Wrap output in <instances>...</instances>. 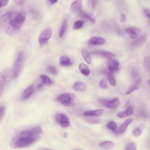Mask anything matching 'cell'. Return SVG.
<instances>
[{
    "label": "cell",
    "instance_id": "20",
    "mask_svg": "<svg viewBox=\"0 0 150 150\" xmlns=\"http://www.w3.org/2000/svg\"><path fill=\"white\" fill-rule=\"evenodd\" d=\"M142 83V80L141 79L138 80L126 93V94H130L134 91L138 89Z\"/></svg>",
    "mask_w": 150,
    "mask_h": 150
},
{
    "label": "cell",
    "instance_id": "40",
    "mask_svg": "<svg viewBox=\"0 0 150 150\" xmlns=\"http://www.w3.org/2000/svg\"><path fill=\"white\" fill-rule=\"evenodd\" d=\"M126 20V17L125 15L123 13L121 14L120 21L122 22H124Z\"/></svg>",
    "mask_w": 150,
    "mask_h": 150
},
{
    "label": "cell",
    "instance_id": "25",
    "mask_svg": "<svg viewBox=\"0 0 150 150\" xmlns=\"http://www.w3.org/2000/svg\"><path fill=\"white\" fill-rule=\"evenodd\" d=\"M82 54L83 58L87 63L89 64H91L92 62L91 58L87 50L83 49L82 50Z\"/></svg>",
    "mask_w": 150,
    "mask_h": 150
},
{
    "label": "cell",
    "instance_id": "42",
    "mask_svg": "<svg viewBox=\"0 0 150 150\" xmlns=\"http://www.w3.org/2000/svg\"><path fill=\"white\" fill-rule=\"evenodd\" d=\"M91 2V4L93 8H94L97 3V1L96 0H93L90 1Z\"/></svg>",
    "mask_w": 150,
    "mask_h": 150
},
{
    "label": "cell",
    "instance_id": "22",
    "mask_svg": "<svg viewBox=\"0 0 150 150\" xmlns=\"http://www.w3.org/2000/svg\"><path fill=\"white\" fill-rule=\"evenodd\" d=\"M60 64L64 66H69L72 64L69 58L66 56H63L60 57L59 59Z\"/></svg>",
    "mask_w": 150,
    "mask_h": 150
},
{
    "label": "cell",
    "instance_id": "7",
    "mask_svg": "<svg viewBox=\"0 0 150 150\" xmlns=\"http://www.w3.org/2000/svg\"><path fill=\"white\" fill-rule=\"evenodd\" d=\"M125 31L132 39H135L141 32L140 29L134 27H131L125 29Z\"/></svg>",
    "mask_w": 150,
    "mask_h": 150
},
{
    "label": "cell",
    "instance_id": "41",
    "mask_svg": "<svg viewBox=\"0 0 150 150\" xmlns=\"http://www.w3.org/2000/svg\"><path fill=\"white\" fill-rule=\"evenodd\" d=\"M57 1V0H48L47 3L48 4L52 5L55 3Z\"/></svg>",
    "mask_w": 150,
    "mask_h": 150
},
{
    "label": "cell",
    "instance_id": "29",
    "mask_svg": "<svg viewBox=\"0 0 150 150\" xmlns=\"http://www.w3.org/2000/svg\"><path fill=\"white\" fill-rule=\"evenodd\" d=\"M144 66L146 70L150 71V56L146 57L144 61Z\"/></svg>",
    "mask_w": 150,
    "mask_h": 150
},
{
    "label": "cell",
    "instance_id": "33",
    "mask_svg": "<svg viewBox=\"0 0 150 150\" xmlns=\"http://www.w3.org/2000/svg\"><path fill=\"white\" fill-rule=\"evenodd\" d=\"M47 71L51 74L55 75L57 74V71L56 67L53 66H50L47 68Z\"/></svg>",
    "mask_w": 150,
    "mask_h": 150
},
{
    "label": "cell",
    "instance_id": "19",
    "mask_svg": "<svg viewBox=\"0 0 150 150\" xmlns=\"http://www.w3.org/2000/svg\"><path fill=\"white\" fill-rule=\"evenodd\" d=\"M6 73L3 71L1 73L0 76V93L1 96L3 92L4 86L6 81Z\"/></svg>",
    "mask_w": 150,
    "mask_h": 150
},
{
    "label": "cell",
    "instance_id": "34",
    "mask_svg": "<svg viewBox=\"0 0 150 150\" xmlns=\"http://www.w3.org/2000/svg\"><path fill=\"white\" fill-rule=\"evenodd\" d=\"M125 150H137L135 144L133 142H129L127 145Z\"/></svg>",
    "mask_w": 150,
    "mask_h": 150
},
{
    "label": "cell",
    "instance_id": "10",
    "mask_svg": "<svg viewBox=\"0 0 150 150\" xmlns=\"http://www.w3.org/2000/svg\"><path fill=\"white\" fill-rule=\"evenodd\" d=\"M147 36L146 34H144L131 44L132 46L134 47H139L142 45L146 41Z\"/></svg>",
    "mask_w": 150,
    "mask_h": 150
},
{
    "label": "cell",
    "instance_id": "30",
    "mask_svg": "<svg viewBox=\"0 0 150 150\" xmlns=\"http://www.w3.org/2000/svg\"><path fill=\"white\" fill-rule=\"evenodd\" d=\"M84 21H83L78 20L74 23L72 28L74 30L78 29L82 27Z\"/></svg>",
    "mask_w": 150,
    "mask_h": 150
},
{
    "label": "cell",
    "instance_id": "11",
    "mask_svg": "<svg viewBox=\"0 0 150 150\" xmlns=\"http://www.w3.org/2000/svg\"><path fill=\"white\" fill-rule=\"evenodd\" d=\"M91 53L93 54L100 56L108 59H112L115 57V55L112 53L106 51H96Z\"/></svg>",
    "mask_w": 150,
    "mask_h": 150
},
{
    "label": "cell",
    "instance_id": "27",
    "mask_svg": "<svg viewBox=\"0 0 150 150\" xmlns=\"http://www.w3.org/2000/svg\"><path fill=\"white\" fill-rule=\"evenodd\" d=\"M108 79L111 85L114 86L116 84V82L112 73L109 70L106 72Z\"/></svg>",
    "mask_w": 150,
    "mask_h": 150
},
{
    "label": "cell",
    "instance_id": "4",
    "mask_svg": "<svg viewBox=\"0 0 150 150\" xmlns=\"http://www.w3.org/2000/svg\"><path fill=\"white\" fill-rule=\"evenodd\" d=\"M52 30L50 28L43 30L40 33L38 38V41L40 45L46 43L51 37Z\"/></svg>",
    "mask_w": 150,
    "mask_h": 150
},
{
    "label": "cell",
    "instance_id": "1",
    "mask_svg": "<svg viewBox=\"0 0 150 150\" xmlns=\"http://www.w3.org/2000/svg\"><path fill=\"white\" fill-rule=\"evenodd\" d=\"M42 132L40 126L23 131L11 139L10 145L14 148H21L30 146L36 141Z\"/></svg>",
    "mask_w": 150,
    "mask_h": 150
},
{
    "label": "cell",
    "instance_id": "16",
    "mask_svg": "<svg viewBox=\"0 0 150 150\" xmlns=\"http://www.w3.org/2000/svg\"><path fill=\"white\" fill-rule=\"evenodd\" d=\"M104 110L102 109L91 110L85 112L83 115L86 116H101L104 112Z\"/></svg>",
    "mask_w": 150,
    "mask_h": 150
},
{
    "label": "cell",
    "instance_id": "44",
    "mask_svg": "<svg viewBox=\"0 0 150 150\" xmlns=\"http://www.w3.org/2000/svg\"><path fill=\"white\" fill-rule=\"evenodd\" d=\"M149 84L150 86V78L149 80Z\"/></svg>",
    "mask_w": 150,
    "mask_h": 150
},
{
    "label": "cell",
    "instance_id": "8",
    "mask_svg": "<svg viewBox=\"0 0 150 150\" xmlns=\"http://www.w3.org/2000/svg\"><path fill=\"white\" fill-rule=\"evenodd\" d=\"M108 66L109 70L112 73L117 71L119 69L120 63L115 59H110L108 62Z\"/></svg>",
    "mask_w": 150,
    "mask_h": 150
},
{
    "label": "cell",
    "instance_id": "13",
    "mask_svg": "<svg viewBox=\"0 0 150 150\" xmlns=\"http://www.w3.org/2000/svg\"><path fill=\"white\" fill-rule=\"evenodd\" d=\"M72 88L75 91L83 92L86 90V86L84 82L81 81H78L73 84Z\"/></svg>",
    "mask_w": 150,
    "mask_h": 150
},
{
    "label": "cell",
    "instance_id": "23",
    "mask_svg": "<svg viewBox=\"0 0 150 150\" xmlns=\"http://www.w3.org/2000/svg\"><path fill=\"white\" fill-rule=\"evenodd\" d=\"M67 19H65L63 21L60 30L59 36L62 38L64 35L67 28Z\"/></svg>",
    "mask_w": 150,
    "mask_h": 150
},
{
    "label": "cell",
    "instance_id": "37",
    "mask_svg": "<svg viewBox=\"0 0 150 150\" xmlns=\"http://www.w3.org/2000/svg\"><path fill=\"white\" fill-rule=\"evenodd\" d=\"M8 0H1L0 1V7H3L6 6L8 2Z\"/></svg>",
    "mask_w": 150,
    "mask_h": 150
},
{
    "label": "cell",
    "instance_id": "43",
    "mask_svg": "<svg viewBox=\"0 0 150 150\" xmlns=\"http://www.w3.org/2000/svg\"><path fill=\"white\" fill-rule=\"evenodd\" d=\"M43 84H44L42 82L37 86V88L38 89H40L42 87Z\"/></svg>",
    "mask_w": 150,
    "mask_h": 150
},
{
    "label": "cell",
    "instance_id": "36",
    "mask_svg": "<svg viewBox=\"0 0 150 150\" xmlns=\"http://www.w3.org/2000/svg\"><path fill=\"white\" fill-rule=\"evenodd\" d=\"M5 110V108L4 106H1L0 107V116L1 120V119L2 117H3L4 115Z\"/></svg>",
    "mask_w": 150,
    "mask_h": 150
},
{
    "label": "cell",
    "instance_id": "35",
    "mask_svg": "<svg viewBox=\"0 0 150 150\" xmlns=\"http://www.w3.org/2000/svg\"><path fill=\"white\" fill-rule=\"evenodd\" d=\"M99 86L102 88L104 89L107 88L108 84L105 78H103L101 79L99 83Z\"/></svg>",
    "mask_w": 150,
    "mask_h": 150
},
{
    "label": "cell",
    "instance_id": "17",
    "mask_svg": "<svg viewBox=\"0 0 150 150\" xmlns=\"http://www.w3.org/2000/svg\"><path fill=\"white\" fill-rule=\"evenodd\" d=\"M82 1L76 0L74 1L71 4L70 10L71 12L74 13L80 11L82 5Z\"/></svg>",
    "mask_w": 150,
    "mask_h": 150
},
{
    "label": "cell",
    "instance_id": "18",
    "mask_svg": "<svg viewBox=\"0 0 150 150\" xmlns=\"http://www.w3.org/2000/svg\"><path fill=\"white\" fill-rule=\"evenodd\" d=\"M114 142L111 141H105L100 142L99 146L102 148L106 150L112 149L115 146Z\"/></svg>",
    "mask_w": 150,
    "mask_h": 150
},
{
    "label": "cell",
    "instance_id": "45",
    "mask_svg": "<svg viewBox=\"0 0 150 150\" xmlns=\"http://www.w3.org/2000/svg\"><path fill=\"white\" fill-rule=\"evenodd\" d=\"M51 150L50 149H44V150Z\"/></svg>",
    "mask_w": 150,
    "mask_h": 150
},
{
    "label": "cell",
    "instance_id": "32",
    "mask_svg": "<svg viewBox=\"0 0 150 150\" xmlns=\"http://www.w3.org/2000/svg\"><path fill=\"white\" fill-rule=\"evenodd\" d=\"M87 121L92 124H98L100 122V120L99 119L96 117H91L87 118Z\"/></svg>",
    "mask_w": 150,
    "mask_h": 150
},
{
    "label": "cell",
    "instance_id": "15",
    "mask_svg": "<svg viewBox=\"0 0 150 150\" xmlns=\"http://www.w3.org/2000/svg\"><path fill=\"white\" fill-rule=\"evenodd\" d=\"M133 121V119L132 118H129L124 122L119 127L118 133L119 134H121L125 132L126 130L129 125Z\"/></svg>",
    "mask_w": 150,
    "mask_h": 150
},
{
    "label": "cell",
    "instance_id": "26",
    "mask_svg": "<svg viewBox=\"0 0 150 150\" xmlns=\"http://www.w3.org/2000/svg\"><path fill=\"white\" fill-rule=\"evenodd\" d=\"M79 12L80 15L83 17L86 18L92 23H95V20L94 18L89 14L82 11L80 10Z\"/></svg>",
    "mask_w": 150,
    "mask_h": 150
},
{
    "label": "cell",
    "instance_id": "14",
    "mask_svg": "<svg viewBox=\"0 0 150 150\" xmlns=\"http://www.w3.org/2000/svg\"><path fill=\"white\" fill-rule=\"evenodd\" d=\"M133 112V108L132 106H129L125 110L118 113L117 116L120 118H125L130 116Z\"/></svg>",
    "mask_w": 150,
    "mask_h": 150
},
{
    "label": "cell",
    "instance_id": "3",
    "mask_svg": "<svg viewBox=\"0 0 150 150\" xmlns=\"http://www.w3.org/2000/svg\"><path fill=\"white\" fill-rule=\"evenodd\" d=\"M75 95L72 93H62L56 98V100L62 105L67 106H74L73 102L75 98Z\"/></svg>",
    "mask_w": 150,
    "mask_h": 150
},
{
    "label": "cell",
    "instance_id": "21",
    "mask_svg": "<svg viewBox=\"0 0 150 150\" xmlns=\"http://www.w3.org/2000/svg\"><path fill=\"white\" fill-rule=\"evenodd\" d=\"M79 69L80 72L85 76H88L90 73V70L88 66L86 64L82 63L79 65Z\"/></svg>",
    "mask_w": 150,
    "mask_h": 150
},
{
    "label": "cell",
    "instance_id": "39",
    "mask_svg": "<svg viewBox=\"0 0 150 150\" xmlns=\"http://www.w3.org/2000/svg\"><path fill=\"white\" fill-rule=\"evenodd\" d=\"M144 11L146 16L150 19V10L148 8H145Z\"/></svg>",
    "mask_w": 150,
    "mask_h": 150
},
{
    "label": "cell",
    "instance_id": "6",
    "mask_svg": "<svg viewBox=\"0 0 150 150\" xmlns=\"http://www.w3.org/2000/svg\"><path fill=\"white\" fill-rule=\"evenodd\" d=\"M55 119L57 122L62 127H66L70 125V122L68 117L63 114H57L55 115Z\"/></svg>",
    "mask_w": 150,
    "mask_h": 150
},
{
    "label": "cell",
    "instance_id": "9",
    "mask_svg": "<svg viewBox=\"0 0 150 150\" xmlns=\"http://www.w3.org/2000/svg\"><path fill=\"white\" fill-rule=\"evenodd\" d=\"M105 40L100 37L94 36L91 38L89 40L88 44L90 45H100L105 44Z\"/></svg>",
    "mask_w": 150,
    "mask_h": 150
},
{
    "label": "cell",
    "instance_id": "5",
    "mask_svg": "<svg viewBox=\"0 0 150 150\" xmlns=\"http://www.w3.org/2000/svg\"><path fill=\"white\" fill-rule=\"evenodd\" d=\"M101 104L103 106L108 108H114L119 106L120 105V100L117 97L113 98L111 100L106 99H101L100 100Z\"/></svg>",
    "mask_w": 150,
    "mask_h": 150
},
{
    "label": "cell",
    "instance_id": "28",
    "mask_svg": "<svg viewBox=\"0 0 150 150\" xmlns=\"http://www.w3.org/2000/svg\"><path fill=\"white\" fill-rule=\"evenodd\" d=\"M106 127L114 133H115L117 131V124L115 122L113 121H110L106 125Z\"/></svg>",
    "mask_w": 150,
    "mask_h": 150
},
{
    "label": "cell",
    "instance_id": "38",
    "mask_svg": "<svg viewBox=\"0 0 150 150\" xmlns=\"http://www.w3.org/2000/svg\"><path fill=\"white\" fill-rule=\"evenodd\" d=\"M25 1L24 0H16L14 1L16 4L19 5H22L24 3Z\"/></svg>",
    "mask_w": 150,
    "mask_h": 150
},
{
    "label": "cell",
    "instance_id": "2",
    "mask_svg": "<svg viewBox=\"0 0 150 150\" xmlns=\"http://www.w3.org/2000/svg\"><path fill=\"white\" fill-rule=\"evenodd\" d=\"M24 59V55L23 52L18 54L13 65L12 77L13 79L17 78L20 74L23 67Z\"/></svg>",
    "mask_w": 150,
    "mask_h": 150
},
{
    "label": "cell",
    "instance_id": "31",
    "mask_svg": "<svg viewBox=\"0 0 150 150\" xmlns=\"http://www.w3.org/2000/svg\"><path fill=\"white\" fill-rule=\"evenodd\" d=\"M144 127L143 125H141L135 129L133 132V135L136 137L140 135L142 133V130Z\"/></svg>",
    "mask_w": 150,
    "mask_h": 150
},
{
    "label": "cell",
    "instance_id": "12",
    "mask_svg": "<svg viewBox=\"0 0 150 150\" xmlns=\"http://www.w3.org/2000/svg\"><path fill=\"white\" fill-rule=\"evenodd\" d=\"M34 87L33 84L28 86L24 90L22 95V98L24 99L29 98L34 91Z\"/></svg>",
    "mask_w": 150,
    "mask_h": 150
},
{
    "label": "cell",
    "instance_id": "24",
    "mask_svg": "<svg viewBox=\"0 0 150 150\" xmlns=\"http://www.w3.org/2000/svg\"><path fill=\"white\" fill-rule=\"evenodd\" d=\"M42 82L47 85L50 86L52 83V81L49 77L46 75L41 74L40 76Z\"/></svg>",
    "mask_w": 150,
    "mask_h": 150
}]
</instances>
